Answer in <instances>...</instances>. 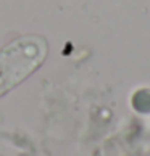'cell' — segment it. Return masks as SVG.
<instances>
[{
	"label": "cell",
	"instance_id": "1",
	"mask_svg": "<svg viewBox=\"0 0 150 156\" xmlns=\"http://www.w3.org/2000/svg\"><path fill=\"white\" fill-rule=\"evenodd\" d=\"M47 42L40 36H23L0 50V95L23 82L42 65Z\"/></svg>",
	"mask_w": 150,
	"mask_h": 156
}]
</instances>
